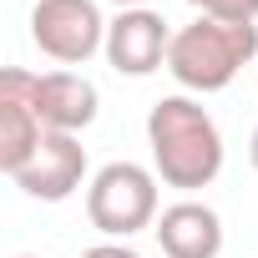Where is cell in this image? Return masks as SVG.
I'll return each instance as SVG.
<instances>
[{
  "label": "cell",
  "instance_id": "cell-1",
  "mask_svg": "<svg viewBox=\"0 0 258 258\" xmlns=\"http://www.w3.org/2000/svg\"><path fill=\"white\" fill-rule=\"evenodd\" d=\"M147 147H152V172L162 187L198 192L223 172V132L203 101L187 91L152 101L147 111Z\"/></svg>",
  "mask_w": 258,
  "mask_h": 258
},
{
  "label": "cell",
  "instance_id": "cell-6",
  "mask_svg": "<svg viewBox=\"0 0 258 258\" xmlns=\"http://www.w3.org/2000/svg\"><path fill=\"white\" fill-rule=\"evenodd\" d=\"M11 182L26 198H36V203H66L86 182V147H81V137L46 132V142L36 147V157L21 172H11Z\"/></svg>",
  "mask_w": 258,
  "mask_h": 258
},
{
  "label": "cell",
  "instance_id": "cell-9",
  "mask_svg": "<svg viewBox=\"0 0 258 258\" xmlns=\"http://www.w3.org/2000/svg\"><path fill=\"white\" fill-rule=\"evenodd\" d=\"M152 233H157V248L167 258H218L223 253V218L198 198H182V203L162 208Z\"/></svg>",
  "mask_w": 258,
  "mask_h": 258
},
{
  "label": "cell",
  "instance_id": "cell-11",
  "mask_svg": "<svg viewBox=\"0 0 258 258\" xmlns=\"http://www.w3.org/2000/svg\"><path fill=\"white\" fill-rule=\"evenodd\" d=\"M81 258H142V253H137V248H126V243H111V238H106V243H96V248H86Z\"/></svg>",
  "mask_w": 258,
  "mask_h": 258
},
{
  "label": "cell",
  "instance_id": "cell-2",
  "mask_svg": "<svg viewBox=\"0 0 258 258\" xmlns=\"http://www.w3.org/2000/svg\"><path fill=\"white\" fill-rule=\"evenodd\" d=\"M258 61V21H187L182 31H172V51H167V76L187 91V96H213L223 86L238 81L243 66Z\"/></svg>",
  "mask_w": 258,
  "mask_h": 258
},
{
  "label": "cell",
  "instance_id": "cell-4",
  "mask_svg": "<svg viewBox=\"0 0 258 258\" xmlns=\"http://www.w3.org/2000/svg\"><path fill=\"white\" fill-rule=\"evenodd\" d=\"M31 41L41 56L61 66H86L106 51V21L96 0H36L31 6Z\"/></svg>",
  "mask_w": 258,
  "mask_h": 258
},
{
  "label": "cell",
  "instance_id": "cell-5",
  "mask_svg": "<svg viewBox=\"0 0 258 258\" xmlns=\"http://www.w3.org/2000/svg\"><path fill=\"white\" fill-rule=\"evenodd\" d=\"M172 51V31L167 21L142 6V11H116V21H106V66L116 76H152L157 66H167Z\"/></svg>",
  "mask_w": 258,
  "mask_h": 258
},
{
  "label": "cell",
  "instance_id": "cell-12",
  "mask_svg": "<svg viewBox=\"0 0 258 258\" xmlns=\"http://www.w3.org/2000/svg\"><path fill=\"white\" fill-rule=\"evenodd\" d=\"M248 162H253V172H258V126H253V137H248Z\"/></svg>",
  "mask_w": 258,
  "mask_h": 258
},
{
  "label": "cell",
  "instance_id": "cell-13",
  "mask_svg": "<svg viewBox=\"0 0 258 258\" xmlns=\"http://www.w3.org/2000/svg\"><path fill=\"white\" fill-rule=\"evenodd\" d=\"M111 6H116V11H142L147 0H111Z\"/></svg>",
  "mask_w": 258,
  "mask_h": 258
},
{
  "label": "cell",
  "instance_id": "cell-7",
  "mask_svg": "<svg viewBox=\"0 0 258 258\" xmlns=\"http://www.w3.org/2000/svg\"><path fill=\"white\" fill-rule=\"evenodd\" d=\"M31 81L36 71H21V66L0 71V167L6 172H21L46 142V126L31 106Z\"/></svg>",
  "mask_w": 258,
  "mask_h": 258
},
{
  "label": "cell",
  "instance_id": "cell-14",
  "mask_svg": "<svg viewBox=\"0 0 258 258\" xmlns=\"http://www.w3.org/2000/svg\"><path fill=\"white\" fill-rule=\"evenodd\" d=\"M16 258H36V253H16Z\"/></svg>",
  "mask_w": 258,
  "mask_h": 258
},
{
  "label": "cell",
  "instance_id": "cell-3",
  "mask_svg": "<svg viewBox=\"0 0 258 258\" xmlns=\"http://www.w3.org/2000/svg\"><path fill=\"white\" fill-rule=\"evenodd\" d=\"M86 218L111 243H126L142 228H157V172L142 162H106L86 182Z\"/></svg>",
  "mask_w": 258,
  "mask_h": 258
},
{
  "label": "cell",
  "instance_id": "cell-8",
  "mask_svg": "<svg viewBox=\"0 0 258 258\" xmlns=\"http://www.w3.org/2000/svg\"><path fill=\"white\" fill-rule=\"evenodd\" d=\"M31 106H36L46 132H71L76 137V132H86L96 121L101 96L81 71H41L31 81Z\"/></svg>",
  "mask_w": 258,
  "mask_h": 258
},
{
  "label": "cell",
  "instance_id": "cell-10",
  "mask_svg": "<svg viewBox=\"0 0 258 258\" xmlns=\"http://www.w3.org/2000/svg\"><path fill=\"white\" fill-rule=\"evenodd\" d=\"M187 6L208 21H258V0H187Z\"/></svg>",
  "mask_w": 258,
  "mask_h": 258
}]
</instances>
